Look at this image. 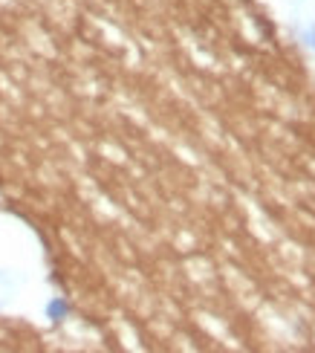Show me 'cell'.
<instances>
[{
	"label": "cell",
	"instance_id": "6da1fadb",
	"mask_svg": "<svg viewBox=\"0 0 315 353\" xmlns=\"http://www.w3.org/2000/svg\"><path fill=\"white\" fill-rule=\"evenodd\" d=\"M70 313H72V304H70L64 296L50 299V304H47V319L52 321V325H61V321H67Z\"/></svg>",
	"mask_w": 315,
	"mask_h": 353
},
{
	"label": "cell",
	"instance_id": "7a4b0ae2",
	"mask_svg": "<svg viewBox=\"0 0 315 353\" xmlns=\"http://www.w3.org/2000/svg\"><path fill=\"white\" fill-rule=\"evenodd\" d=\"M301 38H304V47H307V50H312V52H315V23H312V26H307V29H304V35H301Z\"/></svg>",
	"mask_w": 315,
	"mask_h": 353
}]
</instances>
